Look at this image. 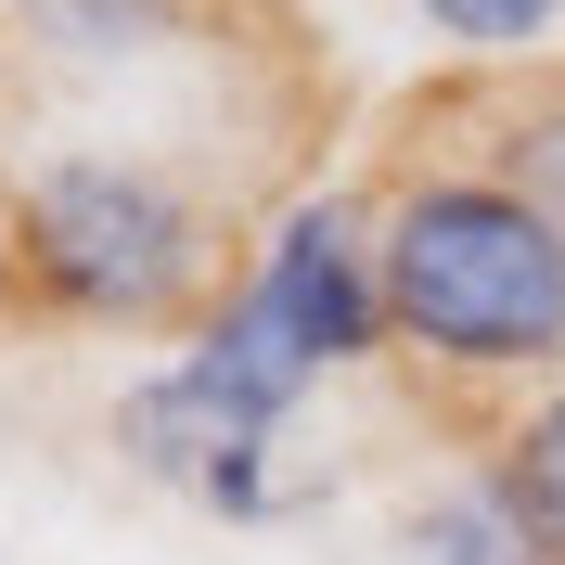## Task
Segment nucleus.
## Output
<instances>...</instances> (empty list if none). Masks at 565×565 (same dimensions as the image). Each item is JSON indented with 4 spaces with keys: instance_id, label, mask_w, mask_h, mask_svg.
Wrapping results in <instances>:
<instances>
[{
    "instance_id": "obj_1",
    "label": "nucleus",
    "mask_w": 565,
    "mask_h": 565,
    "mask_svg": "<svg viewBox=\"0 0 565 565\" xmlns=\"http://www.w3.org/2000/svg\"><path fill=\"white\" fill-rule=\"evenodd\" d=\"M373 270H386V334L450 360V373H540V360H565V232L501 168L412 180L373 218Z\"/></svg>"
},
{
    "instance_id": "obj_2",
    "label": "nucleus",
    "mask_w": 565,
    "mask_h": 565,
    "mask_svg": "<svg viewBox=\"0 0 565 565\" xmlns=\"http://www.w3.org/2000/svg\"><path fill=\"white\" fill-rule=\"evenodd\" d=\"M386 334V270H373V232H360V206H296L270 232V257H257V282L232 296V309L193 334V373H206L232 412L257 424H296V398L321 386V373H348L360 348Z\"/></svg>"
},
{
    "instance_id": "obj_3",
    "label": "nucleus",
    "mask_w": 565,
    "mask_h": 565,
    "mask_svg": "<svg viewBox=\"0 0 565 565\" xmlns=\"http://www.w3.org/2000/svg\"><path fill=\"white\" fill-rule=\"evenodd\" d=\"M206 206L141 154H52L26 180V270L77 321H180L206 296Z\"/></svg>"
},
{
    "instance_id": "obj_4",
    "label": "nucleus",
    "mask_w": 565,
    "mask_h": 565,
    "mask_svg": "<svg viewBox=\"0 0 565 565\" xmlns=\"http://www.w3.org/2000/svg\"><path fill=\"white\" fill-rule=\"evenodd\" d=\"M116 450H129L154 489L206 501V514H282V501L309 489V476H282V424L232 412L193 360H168V373H141V386L116 398Z\"/></svg>"
},
{
    "instance_id": "obj_5",
    "label": "nucleus",
    "mask_w": 565,
    "mask_h": 565,
    "mask_svg": "<svg viewBox=\"0 0 565 565\" xmlns=\"http://www.w3.org/2000/svg\"><path fill=\"white\" fill-rule=\"evenodd\" d=\"M398 565H553L527 527H514V501L476 476V489H437L412 501V527H398Z\"/></svg>"
},
{
    "instance_id": "obj_6",
    "label": "nucleus",
    "mask_w": 565,
    "mask_h": 565,
    "mask_svg": "<svg viewBox=\"0 0 565 565\" xmlns=\"http://www.w3.org/2000/svg\"><path fill=\"white\" fill-rule=\"evenodd\" d=\"M489 489L514 501V527L540 540V553L565 565V398H540L514 437H501V462H489Z\"/></svg>"
},
{
    "instance_id": "obj_7",
    "label": "nucleus",
    "mask_w": 565,
    "mask_h": 565,
    "mask_svg": "<svg viewBox=\"0 0 565 565\" xmlns=\"http://www.w3.org/2000/svg\"><path fill=\"white\" fill-rule=\"evenodd\" d=\"M437 39H462V52H540V39L565 26V0H412Z\"/></svg>"
},
{
    "instance_id": "obj_8",
    "label": "nucleus",
    "mask_w": 565,
    "mask_h": 565,
    "mask_svg": "<svg viewBox=\"0 0 565 565\" xmlns=\"http://www.w3.org/2000/svg\"><path fill=\"white\" fill-rule=\"evenodd\" d=\"M501 180H514V193H527V206L565 232V104L514 116V141H501Z\"/></svg>"
},
{
    "instance_id": "obj_9",
    "label": "nucleus",
    "mask_w": 565,
    "mask_h": 565,
    "mask_svg": "<svg viewBox=\"0 0 565 565\" xmlns=\"http://www.w3.org/2000/svg\"><path fill=\"white\" fill-rule=\"evenodd\" d=\"M0 296H13V232H0Z\"/></svg>"
}]
</instances>
